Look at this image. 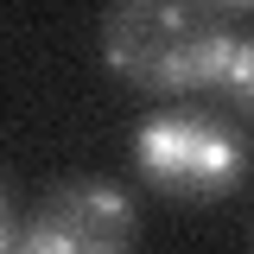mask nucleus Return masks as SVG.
Segmentation results:
<instances>
[{"instance_id": "nucleus-1", "label": "nucleus", "mask_w": 254, "mask_h": 254, "mask_svg": "<svg viewBox=\"0 0 254 254\" xmlns=\"http://www.w3.org/2000/svg\"><path fill=\"white\" fill-rule=\"evenodd\" d=\"M108 64L146 89H203L229 70V26L216 0H115L102 26Z\"/></svg>"}, {"instance_id": "nucleus-5", "label": "nucleus", "mask_w": 254, "mask_h": 254, "mask_svg": "<svg viewBox=\"0 0 254 254\" xmlns=\"http://www.w3.org/2000/svg\"><path fill=\"white\" fill-rule=\"evenodd\" d=\"M13 242V222H6V190H0V248Z\"/></svg>"}, {"instance_id": "nucleus-6", "label": "nucleus", "mask_w": 254, "mask_h": 254, "mask_svg": "<svg viewBox=\"0 0 254 254\" xmlns=\"http://www.w3.org/2000/svg\"><path fill=\"white\" fill-rule=\"evenodd\" d=\"M216 6H248V0H216Z\"/></svg>"}, {"instance_id": "nucleus-3", "label": "nucleus", "mask_w": 254, "mask_h": 254, "mask_svg": "<svg viewBox=\"0 0 254 254\" xmlns=\"http://www.w3.org/2000/svg\"><path fill=\"white\" fill-rule=\"evenodd\" d=\"M121 242H133V210L108 185L51 190L26 229V248L38 254H102V248H121Z\"/></svg>"}, {"instance_id": "nucleus-4", "label": "nucleus", "mask_w": 254, "mask_h": 254, "mask_svg": "<svg viewBox=\"0 0 254 254\" xmlns=\"http://www.w3.org/2000/svg\"><path fill=\"white\" fill-rule=\"evenodd\" d=\"M222 89L235 95V108L254 121V45H235L229 51V70H222Z\"/></svg>"}, {"instance_id": "nucleus-2", "label": "nucleus", "mask_w": 254, "mask_h": 254, "mask_svg": "<svg viewBox=\"0 0 254 254\" xmlns=\"http://www.w3.org/2000/svg\"><path fill=\"white\" fill-rule=\"evenodd\" d=\"M140 172L159 190L203 203V197H222L242 178V146L210 115H159V121L140 127Z\"/></svg>"}]
</instances>
